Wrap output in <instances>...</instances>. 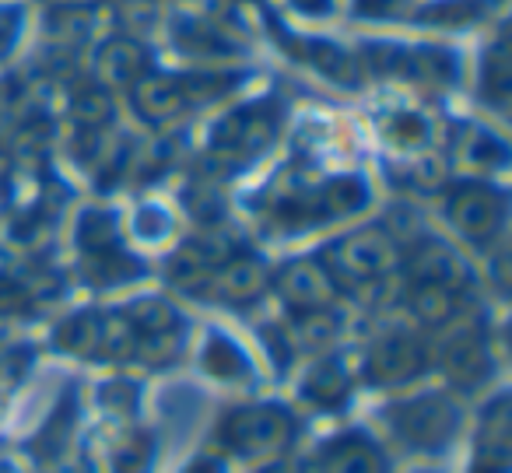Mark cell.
<instances>
[{
    "instance_id": "cell-1",
    "label": "cell",
    "mask_w": 512,
    "mask_h": 473,
    "mask_svg": "<svg viewBox=\"0 0 512 473\" xmlns=\"http://www.w3.org/2000/svg\"><path fill=\"white\" fill-rule=\"evenodd\" d=\"M274 134H278V109L274 106H246L235 109L228 120L218 123L214 130V151L225 158H253L260 151L271 148Z\"/></svg>"
},
{
    "instance_id": "cell-2",
    "label": "cell",
    "mask_w": 512,
    "mask_h": 473,
    "mask_svg": "<svg viewBox=\"0 0 512 473\" xmlns=\"http://www.w3.org/2000/svg\"><path fill=\"white\" fill-rule=\"evenodd\" d=\"M330 263L348 281H372V277H383L397 263V249L383 232L369 228V232H355L344 242H337L330 249Z\"/></svg>"
},
{
    "instance_id": "cell-3",
    "label": "cell",
    "mask_w": 512,
    "mask_h": 473,
    "mask_svg": "<svg viewBox=\"0 0 512 473\" xmlns=\"http://www.w3.org/2000/svg\"><path fill=\"white\" fill-rule=\"evenodd\" d=\"M449 218L470 239H491L505 218V200L488 186L467 183L449 197Z\"/></svg>"
},
{
    "instance_id": "cell-4",
    "label": "cell",
    "mask_w": 512,
    "mask_h": 473,
    "mask_svg": "<svg viewBox=\"0 0 512 473\" xmlns=\"http://www.w3.org/2000/svg\"><path fill=\"white\" fill-rule=\"evenodd\" d=\"M148 46L134 36H113L99 46L95 53V74H99L102 85L113 88H134L137 81L148 74Z\"/></svg>"
},
{
    "instance_id": "cell-5",
    "label": "cell",
    "mask_w": 512,
    "mask_h": 473,
    "mask_svg": "<svg viewBox=\"0 0 512 473\" xmlns=\"http://www.w3.org/2000/svg\"><path fill=\"white\" fill-rule=\"evenodd\" d=\"M274 36H278V43L285 46L288 53H295L302 64L327 74L330 81L348 85V88L358 85V64L337 43H330V39H295V36H285V32H274Z\"/></svg>"
},
{
    "instance_id": "cell-6",
    "label": "cell",
    "mask_w": 512,
    "mask_h": 473,
    "mask_svg": "<svg viewBox=\"0 0 512 473\" xmlns=\"http://www.w3.org/2000/svg\"><path fill=\"white\" fill-rule=\"evenodd\" d=\"M278 288H281V298L295 309H323L334 295L330 288V274L313 260H299L292 267L281 270L278 277Z\"/></svg>"
},
{
    "instance_id": "cell-7",
    "label": "cell",
    "mask_w": 512,
    "mask_h": 473,
    "mask_svg": "<svg viewBox=\"0 0 512 473\" xmlns=\"http://www.w3.org/2000/svg\"><path fill=\"white\" fill-rule=\"evenodd\" d=\"M411 274H414V284H439V288H449V291L463 288V284L470 281L467 263L449 246H442V242H425V246L414 249Z\"/></svg>"
},
{
    "instance_id": "cell-8",
    "label": "cell",
    "mask_w": 512,
    "mask_h": 473,
    "mask_svg": "<svg viewBox=\"0 0 512 473\" xmlns=\"http://www.w3.org/2000/svg\"><path fill=\"white\" fill-rule=\"evenodd\" d=\"M134 109L151 123H165L176 120L186 109V95L179 78H165V74H144L134 85Z\"/></svg>"
},
{
    "instance_id": "cell-9",
    "label": "cell",
    "mask_w": 512,
    "mask_h": 473,
    "mask_svg": "<svg viewBox=\"0 0 512 473\" xmlns=\"http://www.w3.org/2000/svg\"><path fill=\"white\" fill-rule=\"evenodd\" d=\"M172 43L179 50L193 53V57H225V53L239 50V43L225 29H218L214 22H204V18H176Z\"/></svg>"
},
{
    "instance_id": "cell-10",
    "label": "cell",
    "mask_w": 512,
    "mask_h": 473,
    "mask_svg": "<svg viewBox=\"0 0 512 473\" xmlns=\"http://www.w3.org/2000/svg\"><path fill=\"white\" fill-rule=\"evenodd\" d=\"M421 368V347L411 337H386L376 344V351L369 354V375L376 379H407Z\"/></svg>"
},
{
    "instance_id": "cell-11",
    "label": "cell",
    "mask_w": 512,
    "mask_h": 473,
    "mask_svg": "<svg viewBox=\"0 0 512 473\" xmlns=\"http://www.w3.org/2000/svg\"><path fill=\"white\" fill-rule=\"evenodd\" d=\"M460 67L456 57L449 50L439 46H404V64H400V78H414V81H428V85H453Z\"/></svg>"
},
{
    "instance_id": "cell-12",
    "label": "cell",
    "mask_w": 512,
    "mask_h": 473,
    "mask_svg": "<svg viewBox=\"0 0 512 473\" xmlns=\"http://www.w3.org/2000/svg\"><path fill=\"white\" fill-rule=\"evenodd\" d=\"M260 288H264V267L256 260H246V256L225 263V270L218 274V291L228 302H249L260 295Z\"/></svg>"
},
{
    "instance_id": "cell-13",
    "label": "cell",
    "mask_w": 512,
    "mask_h": 473,
    "mask_svg": "<svg viewBox=\"0 0 512 473\" xmlns=\"http://www.w3.org/2000/svg\"><path fill=\"white\" fill-rule=\"evenodd\" d=\"M71 116L85 130H99L113 120V99H109V92H102V88H81L71 102Z\"/></svg>"
},
{
    "instance_id": "cell-14",
    "label": "cell",
    "mask_w": 512,
    "mask_h": 473,
    "mask_svg": "<svg viewBox=\"0 0 512 473\" xmlns=\"http://www.w3.org/2000/svg\"><path fill=\"white\" fill-rule=\"evenodd\" d=\"M481 74H484V92H488L491 99L505 102V95H509V88H512V67H509V46H505V39H498L488 50Z\"/></svg>"
},
{
    "instance_id": "cell-15",
    "label": "cell",
    "mask_w": 512,
    "mask_h": 473,
    "mask_svg": "<svg viewBox=\"0 0 512 473\" xmlns=\"http://www.w3.org/2000/svg\"><path fill=\"white\" fill-rule=\"evenodd\" d=\"M411 305L425 323H442L453 316V291L439 288V284H414Z\"/></svg>"
},
{
    "instance_id": "cell-16",
    "label": "cell",
    "mask_w": 512,
    "mask_h": 473,
    "mask_svg": "<svg viewBox=\"0 0 512 473\" xmlns=\"http://www.w3.org/2000/svg\"><path fill=\"white\" fill-rule=\"evenodd\" d=\"M130 274H137V263L127 253H116V249H102V253H92V260H88V277L99 284H116Z\"/></svg>"
},
{
    "instance_id": "cell-17",
    "label": "cell",
    "mask_w": 512,
    "mask_h": 473,
    "mask_svg": "<svg viewBox=\"0 0 512 473\" xmlns=\"http://www.w3.org/2000/svg\"><path fill=\"white\" fill-rule=\"evenodd\" d=\"M320 204L327 207L330 214H351L365 204V186L358 179H334L327 190L320 193Z\"/></svg>"
},
{
    "instance_id": "cell-18",
    "label": "cell",
    "mask_w": 512,
    "mask_h": 473,
    "mask_svg": "<svg viewBox=\"0 0 512 473\" xmlns=\"http://www.w3.org/2000/svg\"><path fill=\"white\" fill-rule=\"evenodd\" d=\"M99 333H102L99 319L92 312H81V316L67 319L60 326V347H67V351H92L99 344Z\"/></svg>"
},
{
    "instance_id": "cell-19",
    "label": "cell",
    "mask_w": 512,
    "mask_h": 473,
    "mask_svg": "<svg viewBox=\"0 0 512 473\" xmlns=\"http://www.w3.org/2000/svg\"><path fill=\"white\" fill-rule=\"evenodd\" d=\"M130 323L141 333H172L176 330V312L165 302H141L130 312Z\"/></svg>"
},
{
    "instance_id": "cell-20",
    "label": "cell",
    "mask_w": 512,
    "mask_h": 473,
    "mask_svg": "<svg viewBox=\"0 0 512 473\" xmlns=\"http://www.w3.org/2000/svg\"><path fill=\"white\" fill-rule=\"evenodd\" d=\"M81 246L92 249V253L113 249L116 246V221L99 211L85 214V218H81Z\"/></svg>"
},
{
    "instance_id": "cell-21",
    "label": "cell",
    "mask_w": 512,
    "mask_h": 473,
    "mask_svg": "<svg viewBox=\"0 0 512 473\" xmlns=\"http://www.w3.org/2000/svg\"><path fill=\"white\" fill-rule=\"evenodd\" d=\"M481 15L477 0H439L428 11H421L425 22H439V25H467Z\"/></svg>"
},
{
    "instance_id": "cell-22",
    "label": "cell",
    "mask_w": 512,
    "mask_h": 473,
    "mask_svg": "<svg viewBox=\"0 0 512 473\" xmlns=\"http://www.w3.org/2000/svg\"><path fill=\"white\" fill-rule=\"evenodd\" d=\"M204 365L211 368V372H218V375H232V372H239L246 361H242L239 347H232L225 337H214L211 344H207Z\"/></svg>"
},
{
    "instance_id": "cell-23",
    "label": "cell",
    "mask_w": 512,
    "mask_h": 473,
    "mask_svg": "<svg viewBox=\"0 0 512 473\" xmlns=\"http://www.w3.org/2000/svg\"><path fill=\"white\" fill-rule=\"evenodd\" d=\"M390 137L397 144H404V148H418V144H425V137H428V127H425V120L421 116H414V113H397L390 120Z\"/></svg>"
},
{
    "instance_id": "cell-24",
    "label": "cell",
    "mask_w": 512,
    "mask_h": 473,
    "mask_svg": "<svg viewBox=\"0 0 512 473\" xmlns=\"http://www.w3.org/2000/svg\"><path fill=\"white\" fill-rule=\"evenodd\" d=\"M155 8H158L155 0H116V15H120V22L127 25L130 32L155 22Z\"/></svg>"
},
{
    "instance_id": "cell-25",
    "label": "cell",
    "mask_w": 512,
    "mask_h": 473,
    "mask_svg": "<svg viewBox=\"0 0 512 473\" xmlns=\"http://www.w3.org/2000/svg\"><path fill=\"white\" fill-rule=\"evenodd\" d=\"M22 22H25L22 8H15V4H4V8H0V60L15 50L18 36H22Z\"/></svg>"
},
{
    "instance_id": "cell-26",
    "label": "cell",
    "mask_w": 512,
    "mask_h": 473,
    "mask_svg": "<svg viewBox=\"0 0 512 473\" xmlns=\"http://www.w3.org/2000/svg\"><path fill=\"white\" fill-rule=\"evenodd\" d=\"M358 18H404L411 15V0H355Z\"/></svg>"
},
{
    "instance_id": "cell-27",
    "label": "cell",
    "mask_w": 512,
    "mask_h": 473,
    "mask_svg": "<svg viewBox=\"0 0 512 473\" xmlns=\"http://www.w3.org/2000/svg\"><path fill=\"white\" fill-rule=\"evenodd\" d=\"M470 162H477V165H498V162H505V148H502V141H495L491 134H481L477 130L474 137H470Z\"/></svg>"
},
{
    "instance_id": "cell-28",
    "label": "cell",
    "mask_w": 512,
    "mask_h": 473,
    "mask_svg": "<svg viewBox=\"0 0 512 473\" xmlns=\"http://www.w3.org/2000/svg\"><path fill=\"white\" fill-rule=\"evenodd\" d=\"M25 305H29V291L18 281L0 277V312H18V309H25Z\"/></svg>"
},
{
    "instance_id": "cell-29",
    "label": "cell",
    "mask_w": 512,
    "mask_h": 473,
    "mask_svg": "<svg viewBox=\"0 0 512 473\" xmlns=\"http://www.w3.org/2000/svg\"><path fill=\"white\" fill-rule=\"evenodd\" d=\"M295 11H302V15H313V18H327L330 11H334V0H288Z\"/></svg>"
},
{
    "instance_id": "cell-30",
    "label": "cell",
    "mask_w": 512,
    "mask_h": 473,
    "mask_svg": "<svg viewBox=\"0 0 512 473\" xmlns=\"http://www.w3.org/2000/svg\"><path fill=\"white\" fill-rule=\"evenodd\" d=\"M53 8H92L95 0H46Z\"/></svg>"
}]
</instances>
